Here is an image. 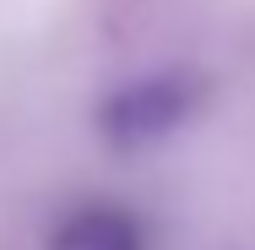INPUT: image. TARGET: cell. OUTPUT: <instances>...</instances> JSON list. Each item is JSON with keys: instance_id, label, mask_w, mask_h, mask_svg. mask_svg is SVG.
Listing matches in <instances>:
<instances>
[{"instance_id": "cell-1", "label": "cell", "mask_w": 255, "mask_h": 250, "mask_svg": "<svg viewBox=\"0 0 255 250\" xmlns=\"http://www.w3.org/2000/svg\"><path fill=\"white\" fill-rule=\"evenodd\" d=\"M206 98H212V76L201 65H152L103 93L93 109V131L114 152H147L196 125Z\"/></svg>"}, {"instance_id": "cell-2", "label": "cell", "mask_w": 255, "mask_h": 250, "mask_svg": "<svg viewBox=\"0 0 255 250\" xmlns=\"http://www.w3.org/2000/svg\"><path fill=\"white\" fill-rule=\"evenodd\" d=\"M49 250H152V234L125 201H82L54 223Z\"/></svg>"}]
</instances>
